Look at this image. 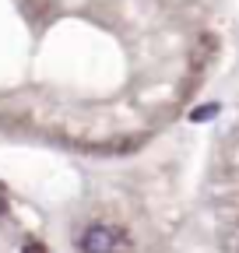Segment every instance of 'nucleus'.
<instances>
[{
    "label": "nucleus",
    "mask_w": 239,
    "mask_h": 253,
    "mask_svg": "<svg viewBox=\"0 0 239 253\" xmlns=\"http://www.w3.org/2000/svg\"><path fill=\"white\" fill-rule=\"evenodd\" d=\"M120 232L116 225H102V221H95V225H88L81 236H78V246L84 253H116L120 250Z\"/></svg>",
    "instance_id": "nucleus-1"
},
{
    "label": "nucleus",
    "mask_w": 239,
    "mask_h": 253,
    "mask_svg": "<svg viewBox=\"0 0 239 253\" xmlns=\"http://www.w3.org/2000/svg\"><path fill=\"white\" fill-rule=\"evenodd\" d=\"M25 253H46V246L42 243H32V246H25Z\"/></svg>",
    "instance_id": "nucleus-2"
},
{
    "label": "nucleus",
    "mask_w": 239,
    "mask_h": 253,
    "mask_svg": "<svg viewBox=\"0 0 239 253\" xmlns=\"http://www.w3.org/2000/svg\"><path fill=\"white\" fill-rule=\"evenodd\" d=\"M0 214H4V204H0Z\"/></svg>",
    "instance_id": "nucleus-3"
}]
</instances>
